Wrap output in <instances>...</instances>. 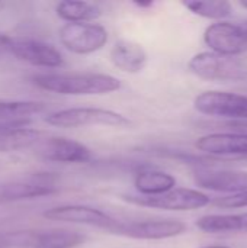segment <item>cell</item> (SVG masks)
Instances as JSON below:
<instances>
[{
	"mask_svg": "<svg viewBox=\"0 0 247 248\" xmlns=\"http://www.w3.org/2000/svg\"><path fill=\"white\" fill-rule=\"evenodd\" d=\"M240 4H242L243 7H247V0H242V1H240Z\"/></svg>",
	"mask_w": 247,
	"mask_h": 248,
	"instance_id": "83f0119b",
	"label": "cell"
},
{
	"mask_svg": "<svg viewBox=\"0 0 247 248\" xmlns=\"http://www.w3.org/2000/svg\"><path fill=\"white\" fill-rule=\"evenodd\" d=\"M194 180L204 189L229 192L231 195L247 189V173L237 170L198 167L194 171Z\"/></svg>",
	"mask_w": 247,
	"mask_h": 248,
	"instance_id": "5bb4252c",
	"label": "cell"
},
{
	"mask_svg": "<svg viewBox=\"0 0 247 248\" xmlns=\"http://www.w3.org/2000/svg\"><path fill=\"white\" fill-rule=\"evenodd\" d=\"M0 6H1V4H0Z\"/></svg>",
	"mask_w": 247,
	"mask_h": 248,
	"instance_id": "f546056e",
	"label": "cell"
},
{
	"mask_svg": "<svg viewBox=\"0 0 247 248\" xmlns=\"http://www.w3.org/2000/svg\"><path fill=\"white\" fill-rule=\"evenodd\" d=\"M9 54L35 67L58 68L64 64L60 51L52 45L33 38H12Z\"/></svg>",
	"mask_w": 247,
	"mask_h": 248,
	"instance_id": "4fadbf2b",
	"label": "cell"
},
{
	"mask_svg": "<svg viewBox=\"0 0 247 248\" xmlns=\"http://www.w3.org/2000/svg\"><path fill=\"white\" fill-rule=\"evenodd\" d=\"M127 202L138 206L163 209V211H194L210 203V198L194 189L178 187L157 196H124Z\"/></svg>",
	"mask_w": 247,
	"mask_h": 248,
	"instance_id": "8992f818",
	"label": "cell"
},
{
	"mask_svg": "<svg viewBox=\"0 0 247 248\" xmlns=\"http://www.w3.org/2000/svg\"><path fill=\"white\" fill-rule=\"evenodd\" d=\"M197 228L208 234L247 232V212L231 215H205L197 221Z\"/></svg>",
	"mask_w": 247,
	"mask_h": 248,
	"instance_id": "ac0fdd59",
	"label": "cell"
},
{
	"mask_svg": "<svg viewBox=\"0 0 247 248\" xmlns=\"http://www.w3.org/2000/svg\"><path fill=\"white\" fill-rule=\"evenodd\" d=\"M86 241V237L77 231L49 230V231H16L0 237L4 247L20 248H76Z\"/></svg>",
	"mask_w": 247,
	"mask_h": 248,
	"instance_id": "3957f363",
	"label": "cell"
},
{
	"mask_svg": "<svg viewBox=\"0 0 247 248\" xmlns=\"http://www.w3.org/2000/svg\"><path fill=\"white\" fill-rule=\"evenodd\" d=\"M205 44L220 55L233 57L247 51V25L217 22L204 32Z\"/></svg>",
	"mask_w": 247,
	"mask_h": 248,
	"instance_id": "30bf717a",
	"label": "cell"
},
{
	"mask_svg": "<svg viewBox=\"0 0 247 248\" xmlns=\"http://www.w3.org/2000/svg\"><path fill=\"white\" fill-rule=\"evenodd\" d=\"M57 16L67 23H87L102 15L99 6L89 1L66 0L60 1L55 7Z\"/></svg>",
	"mask_w": 247,
	"mask_h": 248,
	"instance_id": "ffe728a7",
	"label": "cell"
},
{
	"mask_svg": "<svg viewBox=\"0 0 247 248\" xmlns=\"http://www.w3.org/2000/svg\"><path fill=\"white\" fill-rule=\"evenodd\" d=\"M195 109L208 116L247 121V96L229 92H204L195 97Z\"/></svg>",
	"mask_w": 247,
	"mask_h": 248,
	"instance_id": "52a82bcc",
	"label": "cell"
},
{
	"mask_svg": "<svg viewBox=\"0 0 247 248\" xmlns=\"http://www.w3.org/2000/svg\"><path fill=\"white\" fill-rule=\"evenodd\" d=\"M195 147L210 155L220 158H247V135L210 134L201 137Z\"/></svg>",
	"mask_w": 247,
	"mask_h": 248,
	"instance_id": "9a60e30c",
	"label": "cell"
},
{
	"mask_svg": "<svg viewBox=\"0 0 247 248\" xmlns=\"http://www.w3.org/2000/svg\"><path fill=\"white\" fill-rule=\"evenodd\" d=\"M47 109L45 103L32 102V100H0V126L17 121V119H31L32 115L42 113Z\"/></svg>",
	"mask_w": 247,
	"mask_h": 248,
	"instance_id": "44dd1931",
	"label": "cell"
},
{
	"mask_svg": "<svg viewBox=\"0 0 247 248\" xmlns=\"http://www.w3.org/2000/svg\"><path fill=\"white\" fill-rule=\"evenodd\" d=\"M176 186V179L160 170L146 167L137 171L134 177V187L140 196H157L172 190Z\"/></svg>",
	"mask_w": 247,
	"mask_h": 248,
	"instance_id": "e0dca14e",
	"label": "cell"
},
{
	"mask_svg": "<svg viewBox=\"0 0 247 248\" xmlns=\"http://www.w3.org/2000/svg\"><path fill=\"white\" fill-rule=\"evenodd\" d=\"M188 68L192 74L202 80H240L247 76L246 67L233 57L215 52H199L194 55Z\"/></svg>",
	"mask_w": 247,
	"mask_h": 248,
	"instance_id": "277c9868",
	"label": "cell"
},
{
	"mask_svg": "<svg viewBox=\"0 0 247 248\" xmlns=\"http://www.w3.org/2000/svg\"><path fill=\"white\" fill-rule=\"evenodd\" d=\"M10 44H12V36H9V35L0 32V54L9 52Z\"/></svg>",
	"mask_w": 247,
	"mask_h": 248,
	"instance_id": "d4e9b609",
	"label": "cell"
},
{
	"mask_svg": "<svg viewBox=\"0 0 247 248\" xmlns=\"http://www.w3.org/2000/svg\"><path fill=\"white\" fill-rule=\"evenodd\" d=\"M213 205L217 208H223V209H239V208H247V189L229 195V196H223V198H217L213 201Z\"/></svg>",
	"mask_w": 247,
	"mask_h": 248,
	"instance_id": "603a6c76",
	"label": "cell"
},
{
	"mask_svg": "<svg viewBox=\"0 0 247 248\" xmlns=\"http://www.w3.org/2000/svg\"><path fill=\"white\" fill-rule=\"evenodd\" d=\"M183 6L189 9L192 13L207 19H224L230 16L233 12V4L226 0H205V1L189 0V1H183Z\"/></svg>",
	"mask_w": 247,
	"mask_h": 248,
	"instance_id": "7402d4cb",
	"label": "cell"
},
{
	"mask_svg": "<svg viewBox=\"0 0 247 248\" xmlns=\"http://www.w3.org/2000/svg\"><path fill=\"white\" fill-rule=\"evenodd\" d=\"M186 231V224L178 219L159 221H132L119 222L109 230V232L132 240H167L178 237Z\"/></svg>",
	"mask_w": 247,
	"mask_h": 248,
	"instance_id": "9c48e42d",
	"label": "cell"
},
{
	"mask_svg": "<svg viewBox=\"0 0 247 248\" xmlns=\"http://www.w3.org/2000/svg\"><path fill=\"white\" fill-rule=\"evenodd\" d=\"M42 137V131L28 126L0 131V153H13L36 147L44 140Z\"/></svg>",
	"mask_w": 247,
	"mask_h": 248,
	"instance_id": "d6986e66",
	"label": "cell"
},
{
	"mask_svg": "<svg viewBox=\"0 0 247 248\" xmlns=\"http://www.w3.org/2000/svg\"><path fill=\"white\" fill-rule=\"evenodd\" d=\"M36 155L52 163L82 164L92 160V150L79 141L52 137L42 140L36 145Z\"/></svg>",
	"mask_w": 247,
	"mask_h": 248,
	"instance_id": "7c38bea8",
	"label": "cell"
},
{
	"mask_svg": "<svg viewBox=\"0 0 247 248\" xmlns=\"http://www.w3.org/2000/svg\"><path fill=\"white\" fill-rule=\"evenodd\" d=\"M224 126L230 131V134L247 135V121H227Z\"/></svg>",
	"mask_w": 247,
	"mask_h": 248,
	"instance_id": "cb8c5ba5",
	"label": "cell"
},
{
	"mask_svg": "<svg viewBox=\"0 0 247 248\" xmlns=\"http://www.w3.org/2000/svg\"><path fill=\"white\" fill-rule=\"evenodd\" d=\"M45 122L58 128H80V126H112L128 128L131 121L122 113L100 109V108H70L49 113Z\"/></svg>",
	"mask_w": 247,
	"mask_h": 248,
	"instance_id": "7a4b0ae2",
	"label": "cell"
},
{
	"mask_svg": "<svg viewBox=\"0 0 247 248\" xmlns=\"http://www.w3.org/2000/svg\"><path fill=\"white\" fill-rule=\"evenodd\" d=\"M42 217L48 221L55 222H66V224H79V225H89L109 231L115 224L116 219L108 215L106 212L86 206V205H61L47 209Z\"/></svg>",
	"mask_w": 247,
	"mask_h": 248,
	"instance_id": "8fae6325",
	"label": "cell"
},
{
	"mask_svg": "<svg viewBox=\"0 0 247 248\" xmlns=\"http://www.w3.org/2000/svg\"><path fill=\"white\" fill-rule=\"evenodd\" d=\"M32 83L47 92L66 96L108 94L121 89V81L102 73H42L32 76Z\"/></svg>",
	"mask_w": 247,
	"mask_h": 248,
	"instance_id": "6da1fadb",
	"label": "cell"
},
{
	"mask_svg": "<svg viewBox=\"0 0 247 248\" xmlns=\"http://www.w3.org/2000/svg\"><path fill=\"white\" fill-rule=\"evenodd\" d=\"M135 4H137L138 7H150V6H153L154 3H153V1H147V3H144V1H135Z\"/></svg>",
	"mask_w": 247,
	"mask_h": 248,
	"instance_id": "484cf974",
	"label": "cell"
},
{
	"mask_svg": "<svg viewBox=\"0 0 247 248\" xmlns=\"http://www.w3.org/2000/svg\"><path fill=\"white\" fill-rule=\"evenodd\" d=\"M0 248H6V247H4V246H1V244H0Z\"/></svg>",
	"mask_w": 247,
	"mask_h": 248,
	"instance_id": "f1b7e54d",
	"label": "cell"
},
{
	"mask_svg": "<svg viewBox=\"0 0 247 248\" xmlns=\"http://www.w3.org/2000/svg\"><path fill=\"white\" fill-rule=\"evenodd\" d=\"M55 192V177L51 173H38L26 179L0 180V205L42 198Z\"/></svg>",
	"mask_w": 247,
	"mask_h": 248,
	"instance_id": "ba28073f",
	"label": "cell"
},
{
	"mask_svg": "<svg viewBox=\"0 0 247 248\" xmlns=\"http://www.w3.org/2000/svg\"><path fill=\"white\" fill-rule=\"evenodd\" d=\"M109 58L112 64L124 73L137 74L147 64V52L144 48L128 39H119L114 44Z\"/></svg>",
	"mask_w": 247,
	"mask_h": 248,
	"instance_id": "2e32d148",
	"label": "cell"
},
{
	"mask_svg": "<svg viewBox=\"0 0 247 248\" xmlns=\"http://www.w3.org/2000/svg\"><path fill=\"white\" fill-rule=\"evenodd\" d=\"M58 38L68 51L86 55L102 49L108 42V31L99 23H64Z\"/></svg>",
	"mask_w": 247,
	"mask_h": 248,
	"instance_id": "5b68a950",
	"label": "cell"
},
{
	"mask_svg": "<svg viewBox=\"0 0 247 248\" xmlns=\"http://www.w3.org/2000/svg\"><path fill=\"white\" fill-rule=\"evenodd\" d=\"M201 248H230V247H224V246H210V247H201Z\"/></svg>",
	"mask_w": 247,
	"mask_h": 248,
	"instance_id": "4316f807",
	"label": "cell"
}]
</instances>
